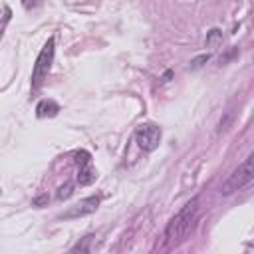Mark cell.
I'll return each mask as SVG.
<instances>
[{"instance_id":"6da1fadb","label":"cell","mask_w":254,"mask_h":254,"mask_svg":"<svg viewBox=\"0 0 254 254\" xmlns=\"http://www.w3.org/2000/svg\"><path fill=\"white\" fill-rule=\"evenodd\" d=\"M196 214H198V198L194 196L192 200H189L167 224L165 228V238H167V244L169 246H175L179 244L181 240H185V236L189 234V230L192 228L194 220H196Z\"/></svg>"},{"instance_id":"ba28073f","label":"cell","mask_w":254,"mask_h":254,"mask_svg":"<svg viewBox=\"0 0 254 254\" xmlns=\"http://www.w3.org/2000/svg\"><path fill=\"white\" fill-rule=\"evenodd\" d=\"M208 60H210V54H202V56H198V58L190 60V64H189V69H198V67H202V65H204Z\"/></svg>"},{"instance_id":"52a82bcc","label":"cell","mask_w":254,"mask_h":254,"mask_svg":"<svg viewBox=\"0 0 254 254\" xmlns=\"http://www.w3.org/2000/svg\"><path fill=\"white\" fill-rule=\"evenodd\" d=\"M58 111H60V105H58L54 99H42V101L36 105V115H38L40 119H44V117H54V115H58Z\"/></svg>"},{"instance_id":"7a4b0ae2","label":"cell","mask_w":254,"mask_h":254,"mask_svg":"<svg viewBox=\"0 0 254 254\" xmlns=\"http://www.w3.org/2000/svg\"><path fill=\"white\" fill-rule=\"evenodd\" d=\"M252 159H254V157L248 155V157L226 177V181L220 185V194L228 196V194H232V192H236V190H240V189H244L246 185L252 183V177H254Z\"/></svg>"},{"instance_id":"9c48e42d","label":"cell","mask_w":254,"mask_h":254,"mask_svg":"<svg viewBox=\"0 0 254 254\" xmlns=\"http://www.w3.org/2000/svg\"><path fill=\"white\" fill-rule=\"evenodd\" d=\"M71 192H73V185H71V183H65L64 187L58 189V194H56V196H58L60 200H64V198H67Z\"/></svg>"},{"instance_id":"277c9868","label":"cell","mask_w":254,"mask_h":254,"mask_svg":"<svg viewBox=\"0 0 254 254\" xmlns=\"http://www.w3.org/2000/svg\"><path fill=\"white\" fill-rule=\"evenodd\" d=\"M135 141H137V145H139L143 151L151 153V151H155V149L159 147V143H161V129H159L157 125H153V123H141V125L135 129Z\"/></svg>"},{"instance_id":"4fadbf2b","label":"cell","mask_w":254,"mask_h":254,"mask_svg":"<svg viewBox=\"0 0 254 254\" xmlns=\"http://www.w3.org/2000/svg\"><path fill=\"white\" fill-rule=\"evenodd\" d=\"M50 198H48V194H40V196H36L34 198V206H42V204H46Z\"/></svg>"},{"instance_id":"8fae6325","label":"cell","mask_w":254,"mask_h":254,"mask_svg":"<svg viewBox=\"0 0 254 254\" xmlns=\"http://www.w3.org/2000/svg\"><path fill=\"white\" fill-rule=\"evenodd\" d=\"M91 238H93L91 234H89V236H85V238H83V242H77L75 246H71V250H87V242H89Z\"/></svg>"},{"instance_id":"8992f818","label":"cell","mask_w":254,"mask_h":254,"mask_svg":"<svg viewBox=\"0 0 254 254\" xmlns=\"http://www.w3.org/2000/svg\"><path fill=\"white\" fill-rule=\"evenodd\" d=\"M99 202H101V198H99V196H95V194H93V196H87V198L79 200L77 204L69 206V210H65L60 218H77V216L91 214V212H95V210H97Z\"/></svg>"},{"instance_id":"5b68a950","label":"cell","mask_w":254,"mask_h":254,"mask_svg":"<svg viewBox=\"0 0 254 254\" xmlns=\"http://www.w3.org/2000/svg\"><path fill=\"white\" fill-rule=\"evenodd\" d=\"M75 163L79 165V173H77V183L79 185H91L97 177L95 169L91 167V155L87 151H77L75 153Z\"/></svg>"},{"instance_id":"30bf717a","label":"cell","mask_w":254,"mask_h":254,"mask_svg":"<svg viewBox=\"0 0 254 254\" xmlns=\"http://www.w3.org/2000/svg\"><path fill=\"white\" fill-rule=\"evenodd\" d=\"M220 38H222V32H220L218 28H212V30L208 32V36H206V46H212V44H216Z\"/></svg>"},{"instance_id":"3957f363","label":"cell","mask_w":254,"mask_h":254,"mask_svg":"<svg viewBox=\"0 0 254 254\" xmlns=\"http://www.w3.org/2000/svg\"><path fill=\"white\" fill-rule=\"evenodd\" d=\"M56 40L54 36L46 42V46L42 48V52L38 54L36 58V64H34V69H32V89H38L44 79L48 77V71L52 67V62H54V52H56Z\"/></svg>"},{"instance_id":"7c38bea8","label":"cell","mask_w":254,"mask_h":254,"mask_svg":"<svg viewBox=\"0 0 254 254\" xmlns=\"http://www.w3.org/2000/svg\"><path fill=\"white\" fill-rule=\"evenodd\" d=\"M22 4H24V8H38L40 4H42V0H22Z\"/></svg>"},{"instance_id":"5bb4252c","label":"cell","mask_w":254,"mask_h":254,"mask_svg":"<svg viewBox=\"0 0 254 254\" xmlns=\"http://www.w3.org/2000/svg\"><path fill=\"white\" fill-rule=\"evenodd\" d=\"M171 75H173V71H167V73L163 75V81H169V77H171Z\"/></svg>"}]
</instances>
